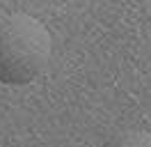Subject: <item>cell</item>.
<instances>
[{
    "label": "cell",
    "mask_w": 151,
    "mask_h": 147,
    "mask_svg": "<svg viewBox=\"0 0 151 147\" xmlns=\"http://www.w3.org/2000/svg\"><path fill=\"white\" fill-rule=\"evenodd\" d=\"M50 51V32L39 18L25 12L0 16V83H32L46 71Z\"/></svg>",
    "instance_id": "cell-1"
},
{
    "label": "cell",
    "mask_w": 151,
    "mask_h": 147,
    "mask_svg": "<svg viewBox=\"0 0 151 147\" xmlns=\"http://www.w3.org/2000/svg\"><path fill=\"white\" fill-rule=\"evenodd\" d=\"M101 147H151V133L140 131V129H128V131L108 138Z\"/></svg>",
    "instance_id": "cell-2"
}]
</instances>
